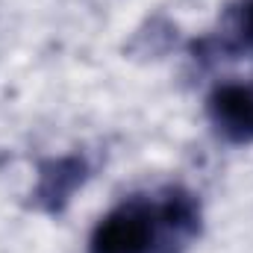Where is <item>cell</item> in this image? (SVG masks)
<instances>
[{
	"label": "cell",
	"instance_id": "1",
	"mask_svg": "<svg viewBox=\"0 0 253 253\" xmlns=\"http://www.w3.org/2000/svg\"><path fill=\"white\" fill-rule=\"evenodd\" d=\"M200 230L203 209L194 191L168 186L109 209L91 230L88 253H186Z\"/></svg>",
	"mask_w": 253,
	"mask_h": 253
},
{
	"label": "cell",
	"instance_id": "2",
	"mask_svg": "<svg viewBox=\"0 0 253 253\" xmlns=\"http://www.w3.org/2000/svg\"><path fill=\"white\" fill-rule=\"evenodd\" d=\"M88 180V162L80 153L50 156L39 162L36 189L30 194V206L44 215H59L71 203L74 191Z\"/></svg>",
	"mask_w": 253,
	"mask_h": 253
},
{
	"label": "cell",
	"instance_id": "3",
	"mask_svg": "<svg viewBox=\"0 0 253 253\" xmlns=\"http://www.w3.org/2000/svg\"><path fill=\"white\" fill-rule=\"evenodd\" d=\"M215 132L233 144L253 141V83H224L206 100Z\"/></svg>",
	"mask_w": 253,
	"mask_h": 253
},
{
	"label": "cell",
	"instance_id": "4",
	"mask_svg": "<svg viewBox=\"0 0 253 253\" xmlns=\"http://www.w3.org/2000/svg\"><path fill=\"white\" fill-rule=\"evenodd\" d=\"M197 59L206 56H253V0H233L224 9L221 27L215 36L194 42Z\"/></svg>",
	"mask_w": 253,
	"mask_h": 253
}]
</instances>
